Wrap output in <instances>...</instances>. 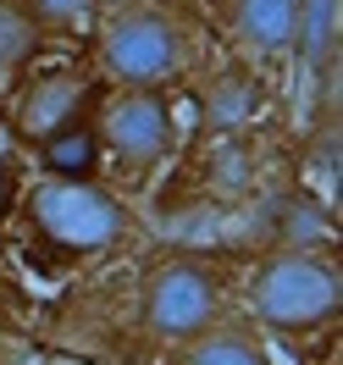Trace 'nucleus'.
Listing matches in <instances>:
<instances>
[{
  "label": "nucleus",
  "instance_id": "obj_3",
  "mask_svg": "<svg viewBox=\"0 0 343 365\" xmlns=\"http://www.w3.org/2000/svg\"><path fill=\"white\" fill-rule=\"evenodd\" d=\"M222 304L227 294H222L216 266L200 255H172L138 288V327L155 343H188L222 321Z\"/></svg>",
  "mask_w": 343,
  "mask_h": 365
},
{
  "label": "nucleus",
  "instance_id": "obj_11",
  "mask_svg": "<svg viewBox=\"0 0 343 365\" xmlns=\"http://www.w3.org/2000/svg\"><path fill=\"white\" fill-rule=\"evenodd\" d=\"M205 188L216 200H250L260 188V150L250 133H227V138H205Z\"/></svg>",
  "mask_w": 343,
  "mask_h": 365
},
{
  "label": "nucleus",
  "instance_id": "obj_17",
  "mask_svg": "<svg viewBox=\"0 0 343 365\" xmlns=\"http://www.w3.org/2000/svg\"><path fill=\"white\" fill-rule=\"evenodd\" d=\"M6 78H11V72H6V67H0V89H6Z\"/></svg>",
  "mask_w": 343,
  "mask_h": 365
},
{
  "label": "nucleus",
  "instance_id": "obj_1",
  "mask_svg": "<svg viewBox=\"0 0 343 365\" xmlns=\"http://www.w3.org/2000/svg\"><path fill=\"white\" fill-rule=\"evenodd\" d=\"M343 310L338 250H266L250 277V316L282 338L332 327Z\"/></svg>",
  "mask_w": 343,
  "mask_h": 365
},
{
  "label": "nucleus",
  "instance_id": "obj_7",
  "mask_svg": "<svg viewBox=\"0 0 343 365\" xmlns=\"http://www.w3.org/2000/svg\"><path fill=\"white\" fill-rule=\"evenodd\" d=\"M89 100H94L89 78H78V72H45V78H34V83L17 94L11 122H17V133H23L28 144H39V138L83 122V116H89Z\"/></svg>",
  "mask_w": 343,
  "mask_h": 365
},
{
  "label": "nucleus",
  "instance_id": "obj_6",
  "mask_svg": "<svg viewBox=\"0 0 343 365\" xmlns=\"http://www.w3.org/2000/svg\"><path fill=\"white\" fill-rule=\"evenodd\" d=\"M260 116H266V83L255 61H227L200 83V133L205 138L255 133Z\"/></svg>",
  "mask_w": 343,
  "mask_h": 365
},
{
  "label": "nucleus",
  "instance_id": "obj_2",
  "mask_svg": "<svg viewBox=\"0 0 343 365\" xmlns=\"http://www.w3.org/2000/svg\"><path fill=\"white\" fill-rule=\"evenodd\" d=\"M188 23L160 0H128L100 23L94 61L116 89H166L188 67Z\"/></svg>",
  "mask_w": 343,
  "mask_h": 365
},
{
  "label": "nucleus",
  "instance_id": "obj_9",
  "mask_svg": "<svg viewBox=\"0 0 343 365\" xmlns=\"http://www.w3.org/2000/svg\"><path fill=\"white\" fill-rule=\"evenodd\" d=\"M294 17H299V0H227L232 45L255 67L294 56Z\"/></svg>",
  "mask_w": 343,
  "mask_h": 365
},
{
  "label": "nucleus",
  "instance_id": "obj_13",
  "mask_svg": "<svg viewBox=\"0 0 343 365\" xmlns=\"http://www.w3.org/2000/svg\"><path fill=\"white\" fill-rule=\"evenodd\" d=\"M299 178H304V194H316L327 210L343 205V138H338V116L321 122L316 133H310V150H304Z\"/></svg>",
  "mask_w": 343,
  "mask_h": 365
},
{
  "label": "nucleus",
  "instance_id": "obj_8",
  "mask_svg": "<svg viewBox=\"0 0 343 365\" xmlns=\"http://www.w3.org/2000/svg\"><path fill=\"white\" fill-rule=\"evenodd\" d=\"M260 238L266 250H332L338 238V210H327L316 194H272L260 205Z\"/></svg>",
  "mask_w": 343,
  "mask_h": 365
},
{
  "label": "nucleus",
  "instance_id": "obj_16",
  "mask_svg": "<svg viewBox=\"0 0 343 365\" xmlns=\"http://www.w3.org/2000/svg\"><path fill=\"white\" fill-rule=\"evenodd\" d=\"M23 6L45 34H78L94 17V0H23Z\"/></svg>",
  "mask_w": 343,
  "mask_h": 365
},
{
  "label": "nucleus",
  "instance_id": "obj_4",
  "mask_svg": "<svg viewBox=\"0 0 343 365\" xmlns=\"http://www.w3.org/2000/svg\"><path fill=\"white\" fill-rule=\"evenodd\" d=\"M28 216H34V227L45 232L56 250H67V255H100V250H111V244H122V232H128L122 200L106 194V188L89 182V178L34 182Z\"/></svg>",
  "mask_w": 343,
  "mask_h": 365
},
{
  "label": "nucleus",
  "instance_id": "obj_15",
  "mask_svg": "<svg viewBox=\"0 0 343 365\" xmlns=\"http://www.w3.org/2000/svg\"><path fill=\"white\" fill-rule=\"evenodd\" d=\"M45 45V28L28 17L23 0H0V67L6 72H23Z\"/></svg>",
  "mask_w": 343,
  "mask_h": 365
},
{
  "label": "nucleus",
  "instance_id": "obj_5",
  "mask_svg": "<svg viewBox=\"0 0 343 365\" xmlns=\"http://www.w3.org/2000/svg\"><path fill=\"white\" fill-rule=\"evenodd\" d=\"M94 138H100V155H111L116 166L155 172V166L172 160L178 138H183V122H178V106L166 100V89H116L100 106Z\"/></svg>",
  "mask_w": 343,
  "mask_h": 365
},
{
  "label": "nucleus",
  "instance_id": "obj_12",
  "mask_svg": "<svg viewBox=\"0 0 343 365\" xmlns=\"http://www.w3.org/2000/svg\"><path fill=\"white\" fill-rule=\"evenodd\" d=\"M178 365H272L266 343L255 327H232V321H216L200 338L178 343Z\"/></svg>",
  "mask_w": 343,
  "mask_h": 365
},
{
  "label": "nucleus",
  "instance_id": "obj_14",
  "mask_svg": "<svg viewBox=\"0 0 343 365\" xmlns=\"http://www.w3.org/2000/svg\"><path fill=\"white\" fill-rule=\"evenodd\" d=\"M34 155L45 166V178H94V166H100V138H94L89 122H72L61 133L39 138Z\"/></svg>",
  "mask_w": 343,
  "mask_h": 365
},
{
  "label": "nucleus",
  "instance_id": "obj_10",
  "mask_svg": "<svg viewBox=\"0 0 343 365\" xmlns=\"http://www.w3.org/2000/svg\"><path fill=\"white\" fill-rule=\"evenodd\" d=\"M338 45H343V0H299L294 17V61L316 83L338 78Z\"/></svg>",
  "mask_w": 343,
  "mask_h": 365
},
{
  "label": "nucleus",
  "instance_id": "obj_18",
  "mask_svg": "<svg viewBox=\"0 0 343 365\" xmlns=\"http://www.w3.org/2000/svg\"><path fill=\"white\" fill-rule=\"evenodd\" d=\"M0 365H6V360H0Z\"/></svg>",
  "mask_w": 343,
  "mask_h": 365
}]
</instances>
